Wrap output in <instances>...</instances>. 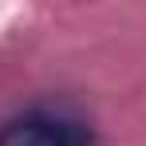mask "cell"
Instances as JSON below:
<instances>
[{
  "instance_id": "obj_1",
  "label": "cell",
  "mask_w": 146,
  "mask_h": 146,
  "mask_svg": "<svg viewBox=\"0 0 146 146\" xmlns=\"http://www.w3.org/2000/svg\"><path fill=\"white\" fill-rule=\"evenodd\" d=\"M95 134L87 122L63 111H24L0 126V146H91Z\"/></svg>"
}]
</instances>
